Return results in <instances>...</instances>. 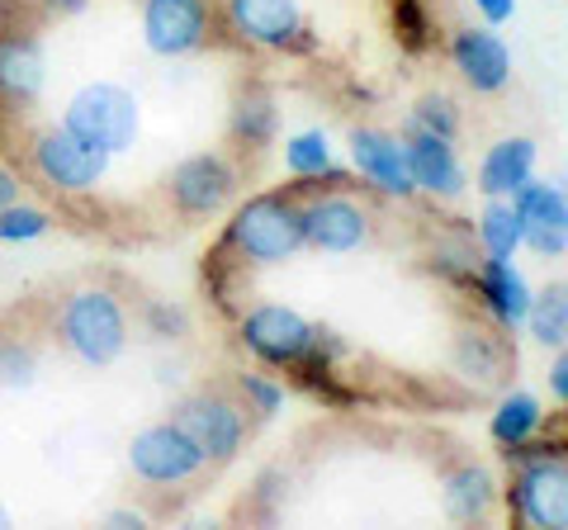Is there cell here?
<instances>
[{
    "label": "cell",
    "mask_w": 568,
    "mask_h": 530,
    "mask_svg": "<svg viewBox=\"0 0 568 530\" xmlns=\"http://www.w3.org/2000/svg\"><path fill=\"white\" fill-rule=\"evenodd\" d=\"M29 166L52 194L81 200V194H95L100 181L110 175V152L81 143L77 133H67L62 123H52V129L29 137Z\"/></svg>",
    "instance_id": "obj_5"
},
{
    "label": "cell",
    "mask_w": 568,
    "mask_h": 530,
    "mask_svg": "<svg viewBox=\"0 0 568 530\" xmlns=\"http://www.w3.org/2000/svg\"><path fill=\"white\" fill-rule=\"evenodd\" d=\"M129 469L148 488H181L209 469L204 455L190 446V436L175 421H152L129 440Z\"/></svg>",
    "instance_id": "obj_11"
},
{
    "label": "cell",
    "mask_w": 568,
    "mask_h": 530,
    "mask_svg": "<svg viewBox=\"0 0 568 530\" xmlns=\"http://www.w3.org/2000/svg\"><path fill=\"white\" fill-rule=\"evenodd\" d=\"M24 6L39 10V20H77V14H85L91 0H24Z\"/></svg>",
    "instance_id": "obj_34"
},
{
    "label": "cell",
    "mask_w": 568,
    "mask_h": 530,
    "mask_svg": "<svg viewBox=\"0 0 568 530\" xmlns=\"http://www.w3.org/2000/svg\"><path fill=\"white\" fill-rule=\"evenodd\" d=\"M511 465V488L507 507L521 526L536 530H568V465L559 440H526L521 450L507 455Z\"/></svg>",
    "instance_id": "obj_3"
},
{
    "label": "cell",
    "mask_w": 568,
    "mask_h": 530,
    "mask_svg": "<svg viewBox=\"0 0 568 530\" xmlns=\"http://www.w3.org/2000/svg\"><path fill=\"white\" fill-rule=\"evenodd\" d=\"M304 252V194L265 190L242 200L223 223L219 256H233L242 271H271Z\"/></svg>",
    "instance_id": "obj_1"
},
{
    "label": "cell",
    "mask_w": 568,
    "mask_h": 530,
    "mask_svg": "<svg viewBox=\"0 0 568 530\" xmlns=\"http://www.w3.org/2000/svg\"><path fill=\"white\" fill-rule=\"evenodd\" d=\"M540 431H545V402L530 394V388H511V394H503V402H497L493 417H488V436L503 455L521 450L526 440H536Z\"/></svg>",
    "instance_id": "obj_24"
},
{
    "label": "cell",
    "mask_w": 568,
    "mask_h": 530,
    "mask_svg": "<svg viewBox=\"0 0 568 530\" xmlns=\"http://www.w3.org/2000/svg\"><path fill=\"white\" fill-rule=\"evenodd\" d=\"M237 185L242 171L223 152H194L185 162H175L166 175V194L181 218H219L237 200Z\"/></svg>",
    "instance_id": "obj_9"
},
{
    "label": "cell",
    "mask_w": 568,
    "mask_h": 530,
    "mask_svg": "<svg viewBox=\"0 0 568 530\" xmlns=\"http://www.w3.org/2000/svg\"><path fill=\"white\" fill-rule=\"evenodd\" d=\"M521 332L545 350H559L568 342V289H564V279H555V285H545V289H530V308L521 317Z\"/></svg>",
    "instance_id": "obj_25"
},
{
    "label": "cell",
    "mask_w": 568,
    "mask_h": 530,
    "mask_svg": "<svg viewBox=\"0 0 568 530\" xmlns=\"http://www.w3.org/2000/svg\"><path fill=\"white\" fill-rule=\"evenodd\" d=\"M213 39V0H142V48L152 58H194Z\"/></svg>",
    "instance_id": "obj_12"
},
{
    "label": "cell",
    "mask_w": 568,
    "mask_h": 530,
    "mask_svg": "<svg viewBox=\"0 0 568 530\" xmlns=\"http://www.w3.org/2000/svg\"><path fill=\"white\" fill-rule=\"evenodd\" d=\"M536 162H540V147L536 137H497V143L484 152L478 162V194L484 200H511L530 175H536Z\"/></svg>",
    "instance_id": "obj_21"
},
{
    "label": "cell",
    "mask_w": 568,
    "mask_h": 530,
    "mask_svg": "<svg viewBox=\"0 0 568 530\" xmlns=\"http://www.w3.org/2000/svg\"><path fill=\"white\" fill-rule=\"evenodd\" d=\"M478 261H484V252H478V246H474L469 237L446 233V237H436L432 252H426V271H432L436 279H446V285L469 289V285H474Z\"/></svg>",
    "instance_id": "obj_27"
},
{
    "label": "cell",
    "mask_w": 568,
    "mask_h": 530,
    "mask_svg": "<svg viewBox=\"0 0 568 530\" xmlns=\"http://www.w3.org/2000/svg\"><path fill=\"white\" fill-rule=\"evenodd\" d=\"M52 233V214L39 204H24V200H14L0 208V242L6 246H24V242H39Z\"/></svg>",
    "instance_id": "obj_29"
},
{
    "label": "cell",
    "mask_w": 568,
    "mask_h": 530,
    "mask_svg": "<svg viewBox=\"0 0 568 530\" xmlns=\"http://www.w3.org/2000/svg\"><path fill=\"white\" fill-rule=\"evenodd\" d=\"M497 502H503V492H497V479L484 465H455L440 479V511L455 526H484Z\"/></svg>",
    "instance_id": "obj_22"
},
{
    "label": "cell",
    "mask_w": 568,
    "mask_h": 530,
    "mask_svg": "<svg viewBox=\"0 0 568 530\" xmlns=\"http://www.w3.org/2000/svg\"><path fill=\"white\" fill-rule=\"evenodd\" d=\"M511 208L521 218V246L540 261H559L568 252V194L555 181H530L511 194Z\"/></svg>",
    "instance_id": "obj_14"
},
{
    "label": "cell",
    "mask_w": 568,
    "mask_h": 530,
    "mask_svg": "<svg viewBox=\"0 0 568 530\" xmlns=\"http://www.w3.org/2000/svg\"><path fill=\"white\" fill-rule=\"evenodd\" d=\"M469 6L478 10V20L493 24V29H503L517 20V0H469Z\"/></svg>",
    "instance_id": "obj_35"
},
{
    "label": "cell",
    "mask_w": 568,
    "mask_h": 530,
    "mask_svg": "<svg viewBox=\"0 0 568 530\" xmlns=\"http://www.w3.org/2000/svg\"><path fill=\"white\" fill-rule=\"evenodd\" d=\"M227 133L242 152H265L280 133V100L271 85L261 81H246L237 100H233V114H227Z\"/></svg>",
    "instance_id": "obj_23"
},
{
    "label": "cell",
    "mask_w": 568,
    "mask_h": 530,
    "mask_svg": "<svg viewBox=\"0 0 568 530\" xmlns=\"http://www.w3.org/2000/svg\"><path fill=\"white\" fill-rule=\"evenodd\" d=\"M403 133H432V137H459V110H455V100L450 95H422L413 110H407L403 119Z\"/></svg>",
    "instance_id": "obj_28"
},
{
    "label": "cell",
    "mask_w": 568,
    "mask_h": 530,
    "mask_svg": "<svg viewBox=\"0 0 568 530\" xmlns=\"http://www.w3.org/2000/svg\"><path fill=\"white\" fill-rule=\"evenodd\" d=\"M48 91V52L39 24H0V114H29Z\"/></svg>",
    "instance_id": "obj_10"
},
{
    "label": "cell",
    "mask_w": 568,
    "mask_h": 530,
    "mask_svg": "<svg viewBox=\"0 0 568 530\" xmlns=\"http://www.w3.org/2000/svg\"><path fill=\"white\" fill-rule=\"evenodd\" d=\"M280 152H284V171L294 175V190L298 194H313V190H351V181H355L351 166H336L332 137L323 129L290 133Z\"/></svg>",
    "instance_id": "obj_18"
},
{
    "label": "cell",
    "mask_w": 568,
    "mask_h": 530,
    "mask_svg": "<svg viewBox=\"0 0 568 530\" xmlns=\"http://www.w3.org/2000/svg\"><path fill=\"white\" fill-rule=\"evenodd\" d=\"M450 62L474 95H503L511 85V48L493 24H465L450 33Z\"/></svg>",
    "instance_id": "obj_16"
},
{
    "label": "cell",
    "mask_w": 568,
    "mask_h": 530,
    "mask_svg": "<svg viewBox=\"0 0 568 530\" xmlns=\"http://www.w3.org/2000/svg\"><path fill=\"white\" fill-rule=\"evenodd\" d=\"M511 350L503 342V327L488 332V327H459L455 332V346H450V365L455 375L474 384V394H493V388L507 384V369H511Z\"/></svg>",
    "instance_id": "obj_19"
},
{
    "label": "cell",
    "mask_w": 568,
    "mask_h": 530,
    "mask_svg": "<svg viewBox=\"0 0 568 530\" xmlns=\"http://www.w3.org/2000/svg\"><path fill=\"white\" fill-rule=\"evenodd\" d=\"M62 129L77 133L81 143H91L100 152H133L138 147V133H142V104L129 85H114V81H91L81 85L77 95L67 100L62 110Z\"/></svg>",
    "instance_id": "obj_4"
},
{
    "label": "cell",
    "mask_w": 568,
    "mask_h": 530,
    "mask_svg": "<svg viewBox=\"0 0 568 530\" xmlns=\"http://www.w3.org/2000/svg\"><path fill=\"white\" fill-rule=\"evenodd\" d=\"M0 526H10V511L6 507H0Z\"/></svg>",
    "instance_id": "obj_39"
},
{
    "label": "cell",
    "mask_w": 568,
    "mask_h": 530,
    "mask_svg": "<svg viewBox=\"0 0 568 530\" xmlns=\"http://www.w3.org/2000/svg\"><path fill=\"white\" fill-rule=\"evenodd\" d=\"M142 323H148L152 337L171 342V337H185L190 313H185L181 304H166V298H148V304H142Z\"/></svg>",
    "instance_id": "obj_32"
},
{
    "label": "cell",
    "mask_w": 568,
    "mask_h": 530,
    "mask_svg": "<svg viewBox=\"0 0 568 530\" xmlns=\"http://www.w3.org/2000/svg\"><path fill=\"white\" fill-rule=\"evenodd\" d=\"M20 194H24L20 175H14L10 166H0V208H6V204H14V200H20Z\"/></svg>",
    "instance_id": "obj_38"
},
{
    "label": "cell",
    "mask_w": 568,
    "mask_h": 530,
    "mask_svg": "<svg viewBox=\"0 0 568 530\" xmlns=\"http://www.w3.org/2000/svg\"><path fill=\"white\" fill-rule=\"evenodd\" d=\"M58 342L67 346L71 360L110 369L129 350V308H123V298L100 285L71 289L58 308Z\"/></svg>",
    "instance_id": "obj_2"
},
{
    "label": "cell",
    "mask_w": 568,
    "mask_h": 530,
    "mask_svg": "<svg viewBox=\"0 0 568 530\" xmlns=\"http://www.w3.org/2000/svg\"><path fill=\"white\" fill-rule=\"evenodd\" d=\"M398 33H403V43L422 52L426 48V33H432V24H426V10H422V0H398Z\"/></svg>",
    "instance_id": "obj_33"
},
{
    "label": "cell",
    "mask_w": 568,
    "mask_h": 530,
    "mask_svg": "<svg viewBox=\"0 0 568 530\" xmlns=\"http://www.w3.org/2000/svg\"><path fill=\"white\" fill-rule=\"evenodd\" d=\"M39 379V350L24 337H0V384L6 388H29Z\"/></svg>",
    "instance_id": "obj_31"
},
{
    "label": "cell",
    "mask_w": 568,
    "mask_h": 530,
    "mask_svg": "<svg viewBox=\"0 0 568 530\" xmlns=\"http://www.w3.org/2000/svg\"><path fill=\"white\" fill-rule=\"evenodd\" d=\"M549 394H555V408L568 402V356H564V346L555 350V360H549Z\"/></svg>",
    "instance_id": "obj_36"
},
{
    "label": "cell",
    "mask_w": 568,
    "mask_h": 530,
    "mask_svg": "<svg viewBox=\"0 0 568 530\" xmlns=\"http://www.w3.org/2000/svg\"><path fill=\"white\" fill-rule=\"evenodd\" d=\"M545 6H555V0H545Z\"/></svg>",
    "instance_id": "obj_40"
},
{
    "label": "cell",
    "mask_w": 568,
    "mask_h": 530,
    "mask_svg": "<svg viewBox=\"0 0 568 530\" xmlns=\"http://www.w3.org/2000/svg\"><path fill=\"white\" fill-rule=\"evenodd\" d=\"M237 402L256 421H271L284 412V384L271 375H237Z\"/></svg>",
    "instance_id": "obj_30"
},
{
    "label": "cell",
    "mask_w": 568,
    "mask_h": 530,
    "mask_svg": "<svg viewBox=\"0 0 568 530\" xmlns=\"http://www.w3.org/2000/svg\"><path fill=\"white\" fill-rule=\"evenodd\" d=\"M171 421L190 436L204 465H233L246 446V408L237 402V394H223V388H200L185 402H175Z\"/></svg>",
    "instance_id": "obj_6"
},
{
    "label": "cell",
    "mask_w": 568,
    "mask_h": 530,
    "mask_svg": "<svg viewBox=\"0 0 568 530\" xmlns=\"http://www.w3.org/2000/svg\"><path fill=\"white\" fill-rule=\"evenodd\" d=\"M478 252L497 256V261H511L521 252V218L511 200H488L484 214H478Z\"/></svg>",
    "instance_id": "obj_26"
},
{
    "label": "cell",
    "mask_w": 568,
    "mask_h": 530,
    "mask_svg": "<svg viewBox=\"0 0 568 530\" xmlns=\"http://www.w3.org/2000/svg\"><path fill=\"white\" fill-rule=\"evenodd\" d=\"M223 24L237 43L261 52H313V33L298 0H223Z\"/></svg>",
    "instance_id": "obj_8"
},
{
    "label": "cell",
    "mask_w": 568,
    "mask_h": 530,
    "mask_svg": "<svg viewBox=\"0 0 568 530\" xmlns=\"http://www.w3.org/2000/svg\"><path fill=\"white\" fill-rule=\"evenodd\" d=\"M313 337H317V323H308V317L290 304H271V298H265V304H252L237 317L242 350H252V356L271 369L304 365L308 350H313Z\"/></svg>",
    "instance_id": "obj_7"
},
{
    "label": "cell",
    "mask_w": 568,
    "mask_h": 530,
    "mask_svg": "<svg viewBox=\"0 0 568 530\" xmlns=\"http://www.w3.org/2000/svg\"><path fill=\"white\" fill-rule=\"evenodd\" d=\"M104 526H114V530H142V526H148V517H142L138 507H114L110 517H104Z\"/></svg>",
    "instance_id": "obj_37"
},
{
    "label": "cell",
    "mask_w": 568,
    "mask_h": 530,
    "mask_svg": "<svg viewBox=\"0 0 568 530\" xmlns=\"http://www.w3.org/2000/svg\"><path fill=\"white\" fill-rule=\"evenodd\" d=\"M351 171L361 175L369 190L388 194V200H413V166H407V143L388 129H351Z\"/></svg>",
    "instance_id": "obj_15"
},
{
    "label": "cell",
    "mask_w": 568,
    "mask_h": 530,
    "mask_svg": "<svg viewBox=\"0 0 568 530\" xmlns=\"http://www.w3.org/2000/svg\"><path fill=\"white\" fill-rule=\"evenodd\" d=\"M478 304H484V313L493 317L503 332H521V317L530 308V279L517 271L511 261H497V256H484L474 271V285Z\"/></svg>",
    "instance_id": "obj_20"
},
{
    "label": "cell",
    "mask_w": 568,
    "mask_h": 530,
    "mask_svg": "<svg viewBox=\"0 0 568 530\" xmlns=\"http://www.w3.org/2000/svg\"><path fill=\"white\" fill-rule=\"evenodd\" d=\"M369 208L346 190H313L304 200V246L317 256H351L369 242Z\"/></svg>",
    "instance_id": "obj_13"
},
{
    "label": "cell",
    "mask_w": 568,
    "mask_h": 530,
    "mask_svg": "<svg viewBox=\"0 0 568 530\" xmlns=\"http://www.w3.org/2000/svg\"><path fill=\"white\" fill-rule=\"evenodd\" d=\"M407 143V166H413V185L417 194H432V200H459L469 190L465 162L450 137H432V133H403Z\"/></svg>",
    "instance_id": "obj_17"
}]
</instances>
